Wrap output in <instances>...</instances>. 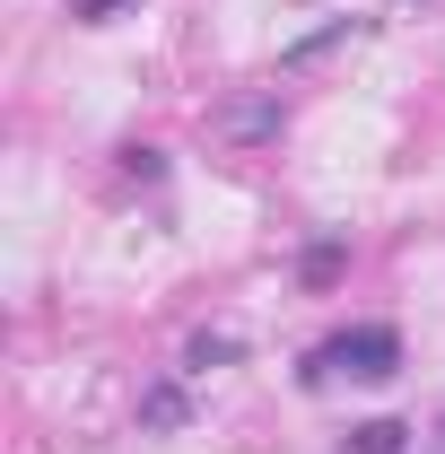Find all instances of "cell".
<instances>
[{"label":"cell","mask_w":445,"mask_h":454,"mask_svg":"<svg viewBox=\"0 0 445 454\" xmlns=\"http://www.w3.org/2000/svg\"><path fill=\"white\" fill-rule=\"evenodd\" d=\"M279 122V106H236V131H245V140H254V131H271Z\"/></svg>","instance_id":"5b68a950"},{"label":"cell","mask_w":445,"mask_h":454,"mask_svg":"<svg viewBox=\"0 0 445 454\" xmlns=\"http://www.w3.org/2000/svg\"><path fill=\"white\" fill-rule=\"evenodd\" d=\"M402 437H410L402 419H367V428H349V446H340V454H402Z\"/></svg>","instance_id":"7a4b0ae2"},{"label":"cell","mask_w":445,"mask_h":454,"mask_svg":"<svg viewBox=\"0 0 445 454\" xmlns=\"http://www.w3.org/2000/svg\"><path fill=\"white\" fill-rule=\"evenodd\" d=\"M332 271H340V245H315V254H306V280L324 288V280H332Z\"/></svg>","instance_id":"277c9868"},{"label":"cell","mask_w":445,"mask_h":454,"mask_svg":"<svg viewBox=\"0 0 445 454\" xmlns=\"http://www.w3.org/2000/svg\"><path fill=\"white\" fill-rule=\"evenodd\" d=\"M113 9H131V0H70V18H88V27H97V18H113Z\"/></svg>","instance_id":"8992f818"},{"label":"cell","mask_w":445,"mask_h":454,"mask_svg":"<svg viewBox=\"0 0 445 454\" xmlns=\"http://www.w3.org/2000/svg\"><path fill=\"white\" fill-rule=\"evenodd\" d=\"M393 367H402V333H393V324H349V333H332L306 358V385H324V376H367V385H385Z\"/></svg>","instance_id":"6da1fadb"},{"label":"cell","mask_w":445,"mask_h":454,"mask_svg":"<svg viewBox=\"0 0 445 454\" xmlns=\"http://www.w3.org/2000/svg\"><path fill=\"white\" fill-rule=\"evenodd\" d=\"M140 419H149V428H175V419H183V394H175V385H158V394L140 402Z\"/></svg>","instance_id":"3957f363"}]
</instances>
